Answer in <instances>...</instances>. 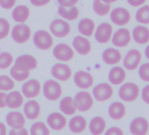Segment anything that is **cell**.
Here are the masks:
<instances>
[{
    "instance_id": "6da1fadb",
    "label": "cell",
    "mask_w": 149,
    "mask_h": 135,
    "mask_svg": "<svg viewBox=\"0 0 149 135\" xmlns=\"http://www.w3.org/2000/svg\"><path fill=\"white\" fill-rule=\"evenodd\" d=\"M139 96V87L138 84L129 82L124 84L118 90V97L126 103H132L138 99Z\"/></svg>"
},
{
    "instance_id": "7a4b0ae2",
    "label": "cell",
    "mask_w": 149,
    "mask_h": 135,
    "mask_svg": "<svg viewBox=\"0 0 149 135\" xmlns=\"http://www.w3.org/2000/svg\"><path fill=\"white\" fill-rule=\"evenodd\" d=\"M76 103L77 110L81 112H85L90 111L94 105V99L91 94L86 90H81L77 92L74 97Z\"/></svg>"
},
{
    "instance_id": "3957f363",
    "label": "cell",
    "mask_w": 149,
    "mask_h": 135,
    "mask_svg": "<svg viewBox=\"0 0 149 135\" xmlns=\"http://www.w3.org/2000/svg\"><path fill=\"white\" fill-rule=\"evenodd\" d=\"M43 95L49 101H57L62 95L61 84L54 80H47L43 84Z\"/></svg>"
},
{
    "instance_id": "277c9868",
    "label": "cell",
    "mask_w": 149,
    "mask_h": 135,
    "mask_svg": "<svg viewBox=\"0 0 149 135\" xmlns=\"http://www.w3.org/2000/svg\"><path fill=\"white\" fill-rule=\"evenodd\" d=\"M33 44L40 50H48L54 44L51 34L46 30H38L33 34Z\"/></svg>"
},
{
    "instance_id": "5b68a950",
    "label": "cell",
    "mask_w": 149,
    "mask_h": 135,
    "mask_svg": "<svg viewBox=\"0 0 149 135\" xmlns=\"http://www.w3.org/2000/svg\"><path fill=\"white\" fill-rule=\"evenodd\" d=\"M92 94L94 98L99 102L103 103L111 99L113 96V88L111 84L107 83H101L93 88Z\"/></svg>"
},
{
    "instance_id": "8992f818",
    "label": "cell",
    "mask_w": 149,
    "mask_h": 135,
    "mask_svg": "<svg viewBox=\"0 0 149 135\" xmlns=\"http://www.w3.org/2000/svg\"><path fill=\"white\" fill-rule=\"evenodd\" d=\"M53 54L57 61L62 62L70 61L74 55L73 48L66 43H59L53 49Z\"/></svg>"
},
{
    "instance_id": "52a82bcc",
    "label": "cell",
    "mask_w": 149,
    "mask_h": 135,
    "mask_svg": "<svg viewBox=\"0 0 149 135\" xmlns=\"http://www.w3.org/2000/svg\"><path fill=\"white\" fill-rule=\"evenodd\" d=\"M31 34V28L26 24H18L14 26L11 33L13 40L19 44H23L28 41Z\"/></svg>"
},
{
    "instance_id": "ba28073f",
    "label": "cell",
    "mask_w": 149,
    "mask_h": 135,
    "mask_svg": "<svg viewBox=\"0 0 149 135\" xmlns=\"http://www.w3.org/2000/svg\"><path fill=\"white\" fill-rule=\"evenodd\" d=\"M51 75L58 81L66 82L70 79L72 75V70L68 65L62 62H58L52 67Z\"/></svg>"
},
{
    "instance_id": "9c48e42d",
    "label": "cell",
    "mask_w": 149,
    "mask_h": 135,
    "mask_svg": "<svg viewBox=\"0 0 149 135\" xmlns=\"http://www.w3.org/2000/svg\"><path fill=\"white\" fill-rule=\"evenodd\" d=\"M141 59H142V54L140 51L135 48L131 49L127 52V54L124 58V61H123L124 67L127 70L130 71L135 70L139 67Z\"/></svg>"
},
{
    "instance_id": "30bf717a",
    "label": "cell",
    "mask_w": 149,
    "mask_h": 135,
    "mask_svg": "<svg viewBox=\"0 0 149 135\" xmlns=\"http://www.w3.org/2000/svg\"><path fill=\"white\" fill-rule=\"evenodd\" d=\"M49 29L52 34L57 38H64L68 36L71 30L69 24L67 21L61 19L53 20L50 23Z\"/></svg>"
},
{
    "instance_id": "8fae6325",
    "label": "cell",
    "mask_w": 149,
    "mask_h": 135,
    "mask_svg": "<svg viewBox=\"0 0 149 135\" xmlns=\"http://www.w3.org/2000/svg\"><path fill=\"white\" fill-rule=\"evenodd\" d=\"M111 20L113 24L118 26L127 25L131 20L130 12L124 7H117L111 12Z\"/></svg>"
},
{
    "instance_id": "7c38bea8",
    "label": "cell",
    "mask_w": 149,
    "mask_h": 135,
    "mask_svg": "<svg viewBox=\"0 0 149 135\" xmlns=\"http://www.w3.org/2000/svg\"><path fill=\"white\" fill-rule=\"evenodd\" d=\"M74 83L79 89L86 90L92 87L94 78L91 73L84 70H79L74 75Z\"/></svg>"
},
{
    "instance_id": "4fadbf2b",
    "label": "cell",
    "mask_w": 149,
    "mask_h": 135,
    "mask_svg": "<svg viewBox=\"0 0 149 135\" xmlns=\"http://www.w3.org/2000/svg\"><path fill=\"white\" fill-rule=\"evenodd\" d=\"M113 33V27L111 24L107 22L101 23L96 32H95V39L100 44H105L110 41L112 37Z\"/></svg>"
},
{
    "instance_id": "5bb4252c",
    "label": "cell",
    "mask_w": 149,
    "mask_h": 135,
    "mask_svg": "<svg viewBox=\"0 0 149 135\" xmlns=\"http://www.w3.org/2000/svg\"><path fill=\"white\" fill-rule=\"evenodd\" d=\"M129 129L132 135H146L149 130V123L143 117H136L131 121Z\"/></svg>"
},
{
    "instance_id": "9a60e30c",
    "label": "cell",
    "mask_w": 149,
    "mask_h": 135,
    "mask_svg": "<svg viewBox=\"0 0 149 135\" xmlns=\"http://www.w3.org/2000/svg\"><path fill=\"white\" fill-rule=\"evenodd\" d=\"M41 90V84L36 79H30L22 85V95L28 99L38 97Z\"/></svg>"
},
{
    "instance_id": "2e32d148",
    "label": "cell",
    "mask_w": 149,
    "mask_h": 135,
    "mask_svg": "<svg viewBox=\"0 0 149 135\" xmlns=\"http://www.w3.org/2000/svg\"><path fill=\"white\" fill-rule=\"evenodd\" d=\"M131 33L127 28H120L117 30L111 38L112 44L117 47H125L131 42Z\"/></svg>"
},
{
    "instance_id": "e0dca14e",
    "label": "cell",
    "mask_w": 149,
    "mask_h": 135,
    "mask_svg": "<svg viewBox=\"0 0 149 135\" xmlns=\"http://www.w3.org/2000/svg\"><path fill=\"white\" fill-rule=\"evenodd\" d=\"M14 66L19 68L21 70L31 71L36 69L38 66V62L34 56L31 54H22L16 59Z\"/></svg>"
},
{
    "instance_id": "ac0fdd59",
    "label": "cell",
    "mask_w": 149,
    "mask_h": 135,
    "mask_svg": "<svg viewBox=\"0 0 149 135\" xmlns=\"http://www.w3.org/2000/svg\"><path fill=\"white\" fill-rule=\"evenodd\" d=\"M47 122L50 129L54 131H61L67 125V118L62 113L52 112L48 115Z\"/></svg>"
},
{
    "instance_id": "d6986e66",
    "label": "cell",
    "mask_w": 149,
    "mask_h": 135,
    "mask_svg": "<svg viewBox=\"0 0 149 135\" xmlns=\"http://www.w3.org/2000/svg\"><path fill=\"white\" fill-rule=\"evenodd\" d=\"M72 45L74 50L81 55H87L91 52V43L84 36H76L73 40Z\"/></svg>"
},
{
    "instance_id": "ffe728a7",
    "label": "cell",
    "mask_w": 149,
    "mask_h": 135,
    "mask_svg": "<svg viewBox=\"0 0 149 135\" xmlns=\"http://www.w3.org/2000/svg\"><path fill=\"white\" fill-rule=\"evenodd\" d=\"M6 121L12 129H21L26 125V118L22 112L18 111H13L7 113Z\"/></svg>"
},
{
    "instance_id": "44dd1931",
    "label": "cell",
    "mask_w": 149,
    "mask_h": 135,
    "mask_svg": "<svg viewBox=\"0 0 149 135\" xmlns=\"http://www.w3.org/2000/svg\"><path fill=\"white\" fill-rule=\"evenodd\" d=\"M23 103H24L23 95L19 90H12L6 95V107L12 110H16V109L20 108Z\"/></svg>"
},
{
    "instance_id": "7402d4cb",
    "label": "cell",
    "mask_w": 149,
    "mask_h": 135,
    "mask_svg": "<svg viewBox=\"0 0 149 135\" xmlns=\"http://www.w3.org/2000/svg\"><path fill=\"white\" fill-rule=\"evenodd\" d=\"M24 116L30 120H35L40 117V105L33 99L27 101L24 105Z\"/></svg>"
},
{
    "instance_id": "603a6c76",
    "label": "cell",
    "mask_w": 149,
    "mask_h": 135,
    "mask_svg": "<svg viewBox=\"0 0 149 135\" xmlns=\"http://www.w3.org/2000/svg\"><path fill=\"white\" fill-rule=\"evenodd\" d=\"M102 59L107 65H115L121 61L122 54L119 50L114 47L106 48L102 54Z\"/></svg>"
},
{
    "instance_id": "cb8c5ba5",
    "label": "cell",
    "mask_w": 149,
    "mask_h": 135,
    "mask_svg": "<svg viewBox=\"0 0 149 135\" xmlns=\"http://www.w3.org/2000/svg\"><path fill=\"white\" fill-rule=\"evenodd\" d=\"M126 78V72L124 70V68L117 66L113 67L110 70L108 75L109 82L113 85H119L125 82Z\"/></svg>"
},
{
    "instance_id": "d4e9b609",
    "label": "cell",
    "mask_w": 149,
    "mask_h": 135,
    "mask_svg": "<svg viewBox=\"0 0 149 135\" xmlns=\"http://www.w3.org/2000/svg\"><path fill=\"white\" fill-rule=\"evenodd\" d=\"M59 109L61 111V112L64 115L67 116H72L74 115L77 112V106H76V103H74V100L72 97L70 96H67L64 97L60 104H59Z\"/></svg>"
},
{
    "instance_id": "484cf974",
    "label": "cell",
    "mask_w": 149,
    "mask_h": 135,
    "mask_svg": "<svg viewBox=\"0 0 149 135\" xmlns=\"http://www.w3.org/2000/svg\"><path fill=\"white\" fill-rule=\"evenodd\" d=\"M133 40L139 44L144 45L149 42V29L145 26H137L132 32Z\"/></svg>"
},
{
    "instance_id": "4316f807",
    "label": "cell",
    "mask_w": 149,
    "mask_h": 135,
    "mask_svg": "<svg viewBox=\"0 0 149 135\" xmlns=\"http://www.w3.org/2000/svg\"><path fill=\"white\" fill-rule=\"evenodd\" d=\"M126 113V108L125 104L121 102H113L110 104L108 108V114L111 118L114 120L122 119Z\"/></svg>"
},
{
    "instance_id": "83f0119b",
    "label": "cell",
    "mask_w": 149,
    "mask_h": 135,
    "mask_svg": "<svg viewBox=\"0 0 149 135\" xmlns=\"http://www.w3.org/2000/svg\"><path fill=\"white\" fill-rule=\"evenodd\" d=\"M87 120L83 116L72 117L68 123L69 130L74 133H81L86 130Z\"/></svg>"
},
{
    "instance_id": "f1b7e54d",
    "label": "cell",
    "mask_w": 149,
    "mask_h": 135,
    "mask_svg": "<svg viewBox=\"0 0 149 135\" xmlns=\"http://www.w3.org/2000/svg\"><path fill=\"white\" fill-rule=\"evenodd\" d=\"M95 22L89 18L83 19L79 21L77 28L78 32L84 37H91L95 33Z\"/></svg>"
},
{
    "instance_id": "f546056e",
    "label": "cell",
    "mask_w": 149,
    "mask_h": 135,
    "mask_svg": "<svg viewBox=\"0 0 149 135\" xmlns=\"http://www.w3.org/2000/svg\"><path fill=\"white\" fill-rule=\"evenodd\" d=\"M13 19L15 22L19 24H24L30 16V10L28 6L25 5H19L14 8L13 11Z\"/></svg>"
},
{
    "instance_id": "4dcf8cb0",
    "label": "cell",
    "mask_w": 149,
    "mask_h": 135,
    "mask_svg": "<svg viewBox=\"0 0 149 135\" xmlns=\"http://www.w3.org/2000/svg\"><path fill=\"white\" fill-rule=\"evenodd\" d=\"M90 132L92 135H101L106 129V121L103 117H94L89 125Z\"/></svg>"
},
{
    "instance_id": "1f68e13d",
    "label": "cell",
    "mask_w": 149,
    "mask_h": 135,
    "mask_svg": "<svg viewBox=\"0 0 149 135\" xmlns=\"http://www.w3.org/2000/svg\"><path fill=\"white\" fill-rule=\"evenodd\" d=\"M58 14L69 21H74L76 20L79 17V10L78 8L74 6L71 7H63V6H59L58 8Z\"/></svg>"
},
{
    "instance_id": "d6a6232c",
    "label": "cell",
    "mask_w": 149,
    "mask_h": 135,
    "mask_svg": "<svg viewBox=\"0 0 149 135\" xmlns=\"http://www.w3.org/2000/svg\"><path fill=\"white\" fill-rule=\"evenodd\" d=\"M10 75L12 78L16 82H24L29 78L30 71L21 70L19 68H17L13 65L10 70Z\"/></svg>"
},
{
    "instance_id": "836d02e7",
    "label": "cell",
    "mask_w": 149,
    "mask_h": 135,
    "mask_svg": "<svg viewBox=\"0 0 149 135\" xmlns=\"http://www.w3.org/2000/svg\"><path fill=\"white\" fill-rule=\"evenodd\" d=\"M93 11L98 16H106L111 9V5L104 3L102 0H94L92 4Z\"/></svg>"
},
{
    "instance_id": "e575fe53",
    "label": "cell",
    "mask_w": 149,
    "mask_h": 135,
    "mask_svg": "<svg viewBox=\"0 0 149 135\" xmlns=\"http://www.w3.org/2000/svg\"><path fill=\"white\" fill-rule=\"evenodd\" d=\"M30 134L31 135H50V130L45 123L41 121H38L32 125L30 128Z\"/></svg>"
},
{
    "instance_id": "d590c367",
    "label": "cell",
    "mask_w": 149,
    "mask_h": 135,
    "mask_svg": "<svg viewBox=\"0 0 149 135\" xmlns=\"http://www.w3.org/2000/svg\"><path fill=\"white\" fill-rule=\"evenodd\" d=\"M135 19L139 24L143 25H148L149 24V6H143L135 14Z\"/></svg>"
},
{
    "instance_id": "8d00e7d4",
    "label": "cell",
    "mask_w": 149,
    "mask_h": 135,
    "mask_svg": "<svg viewBox=\"0 0 149 135\" xmlns=\"http://www.w3.org/2000/svg\"><path fill=\"white\" fill-rule=\"evenodd\" d=\"M15 87L14 80L6 76V75H1L0 76V90L1 91H12Z\"/></svg>"
},
{
    "instance_id": "74e56055",
    "label": "cell",
    "mask_w": 149,
    "mask_h": 135,
    "mask_svg": "<svg viewBox=\"0 0 149 135\" xmlns=\"http://www.w3.org/2000/svg\"><path fill=\"white\" fill-rule=\"evenodd\" d=\"M13 56L8 52L0 53V70H6L13 62Z\"/></svg>"
},
{
    "instance_id": "f35d334b",
    "label": "cell",
    "mask_w": 149,
    "mask_h": 135,
    "mask_svg": "<svg viewBox=\"0 0 149 135\" xmlns=\"http://www.w3.org/2000/svg\"><path fill=\"white\" fill-rule=\"evenodd\" d=\"M11 26L7 19L0 18V40L6 39L10 33Z\"/></svg>"
},
{
    "instance_id": "ab89813d",
    "label": "cell",
    "mask_w": 149,
    "mask_h": 135,
    "mask_svg": "<svg viewBox=\"0 0 149 135\" xmlns=\"http://www.w3.org/2000/svg\"><path fill=\"white\" fill-rule=\"evenodd\" d=\"M139 76L142 81L149 83V62H146L139 68Z\"/></svg>"
},
{
    "instance_id": "60d3db41",
    "label": "cell",
    "mask_w": 149,
    "mask_h": 135,
    "mask_svg": "<svg viewBox=\"0 0 149 135\" xmlns=\"http://www.w3.org/2000/svg\"><path fill=\"white\" fill-rule=\"evenodd\" d=\"M17 0H0V6L3 9L9 10L14 7Z\"/></svg>"
},
{
    "instance_id": "b9f144b4",
    "label": "cell",
    "mask_w": 149,
    "mask_h": 135,
    "mask_svg": "<svg viewBox=\"0 0 149 135\" xmlns=\"http://www.w3.org/2000/svg\"><path fill=\"white\" fill-rule=\"evenodd\" d=\"M104 135H124V132L121 128L117 126L110 127L104 133Z\"/></svg>"
},
{
    "instance_id": "7bdbcfd3",
    "label": "cell",
    "mask_w": 149,
    "mask_h": 135,
    "mask_svg": "<svg viewBox=\"0 0 149 135\" xmlns=\"http://www.w3.org/2000/svg\"><path fill=\"white\" fill-rule=\"evenodd\" d=\"M58 4L60 5V6H63V7H71L76 6L79 0H57Z\"/></svg>"
},
{
    "instance_id": "ee69618b",
    "label": "cell",
    "mask_w": 149,
    "mask_h": 135,
    "mask_svg": "<svg viewBox=\"0 0 149 135\" xmlns=\"http://www.w3.org/2000/svg\"><path fill=\"white\" fill-rule=\"evenodd\" d=\"M8 135H29V132H28L27 129L23 127L21 129H12V130H10Z\"/></svg>"
},
{
    "instance_id": "f6af8a7d",
    "label": "cell",
    "mask_w": 149,
    "mask_h": 135,
    "mask_svg": "<svg viewBox=\"0 0 149 135\" xmlns=\"http://www.w3.org/2000/svg\"><path fill=\"white\" fill-rule=\"evenodd\" d=\"M141 97L142 100L146 104H149V84L145 86L141 90Z\"/></svg>"
},
{
    "instance_id": "bcb514c9",
    "label": "cell",
    "mask_w": 149,
    "mask_h": 135,
    "mask_svg": "<svg viewBox=\"0 0 149 135\" xmlns=\"http://www.w3.org/2000/svg\"><path fill=\"white\" fill-rule=\"evenodd\" d=\"M30 2L33 6H37V7H40V6H44L48 5L51 0H30Z\"/></svg>"
},
{
    "instance_id": "7dc6e473",
    "label": "cell",
    "mask_w": 149,
    "mask_h": 135,
    "mask_svg": "<svg viewBox=\"0 0 149 135\" xmlns=\"http://www.w3.org/2000/svg\"><path fill=\"white\" fill-rule=\"evenodd\" d=\"M126 1L130 6L133 7H138V6H141L142 5H144L146 0H126Z\"/></svg>"
},
{
    "instance_id": "c3c4849f",
    "label": "cell",
    "mask_w": 149,
    "mask_h": 135,
    "mask_svg": "<svg viewBox=\"0 0 149 135\" xmlns=\"http://www.w3.org/2000/svg\"><path fill=\"white\" fill-rule=\"evenodd\" d=\"M6 93L4 91H0V109H3L6 107Z\"/></svg>"
},
{
    "instance_id": "681fc988",
    "label": "cell",
    "mask_w": 149,
    "mask_h": 135,
    "mask_svg": "<svg viewBox=\"0 0 149 135\" xmlns=\"http://www.w3.org/2000/svg\"><path fill=\"white\" fill-rule=\"evenodd\" d=\"M0 135H7L6 125L2 122H0Z\"/></svg>"
},
{
    "instance_id": "f907efd6",
    "label": "cell",
    "mask_w": 149,
    "mask_h": 135,
    "mask_svg": "<svg viewBox=\"0 0 149 135\" xmlns=\"http://www.w3.org/2000/svg\"><path fill=\"white\" fill-rule=\"evenodd\" d=\"M102 1H103L104 3H105V4L111 5V4H112V3H115V2H117L118 0H102Z\"/></svg>"
},
{
    "instance_id": "816d5d0a",
    "label": "cell",
    "mask_w": 149,
    "mask_h": 135,
    "mask_svg": "<svg viewBox=\"0 0 149 135\" xmlns=\"http://www.w3.org/2000/svg\"><path fill=\"white\" fill-rule=\"evenodd\" d=\"M145 55H146V57L149 60V45L146 47V49H145Z\"/></svg>"
}]
</instances>
